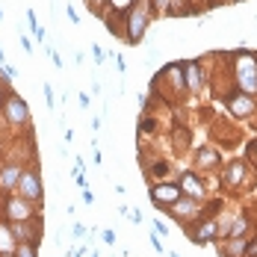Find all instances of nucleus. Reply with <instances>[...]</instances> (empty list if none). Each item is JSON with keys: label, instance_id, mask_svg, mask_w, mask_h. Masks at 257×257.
I'll return each mask as SVG.
<instances>
[{"label": "nucleus", "instance_id": "1", "mask_svg": "<svg viewBox=\"0 0 257 257\" xmlns=\"http://www.w3.org/2000/svg\"><path fill=\"white\" fill-rule=\"evenodd\" d=\"M236 89L242 95H257V59L251 53H236Z\"/></svg>", "mask_w": 257, "mask_h": 257}, {"label": "nucleus", "instance_id": "2", "mask_svg": "<svg viewBox=\"0 0 257 257\" xmlns=\"http://www.w3.org/2000/svg\"><path fill=\"white\" fill-rule=\"evenodd\" d=\"M124 18H127V33H124L127 45H139L145 30H148V9L145 6H130L124 12Z\"/></svg>", "mask_w": 257, "mask_h": 257}, {"label": "nucleus", "instance_id": "3", "mask_svg": "<svg viewBox=\"0 0 257 257\" xmlns=\"http://www.w3.org/2000/svg\"><path fill=\"white\" fill-rule=\"evenodd\" d=\"M186 236L192 242H210L219 236V225H216V219H201V222H195V228H186Z\"/></svg>", "mask_w": 257, "mask_h": 257}, {"label": "nucleus", "instance_id": "4", "mask_svg": "<svg viewBox=\"0 0 257 257\" xmlns=\"http://www.w3.org/2000/svg\"><path fill=\"white\" fill-rule=\"evenodd\" d=\"M180 195H183V192H180L178 183H157V186H151V198H154L157 207H163V204L172 207Z\"/></svg>", "mask_w": 257, "mask_h": 257}, {"label": "nucleus", "instance_id": "5", "mask_svg": "<svg viewBox=\"0 0 257 257\" xmlns=\"http://www.w3.org/2000/svg\"><path fill=\"white\" fill-rule=\"evenodd\" d=\"M18 189H21V195H24L27 201H42V180H39L36 172H21Z\"/></svg>", "mask_w": 257, "mask_h": 257}, {"label": "nucleus", "instance_id": "6", "mask_svg": "<svg viewBox=\"0 0 257 257\" xmlns=\"http://www.w3.org/2000/svg\"><path fill=\"white\" fill-rule=\"evenodd\" d=\"M3 213H6L9 222H27V219L33 216V207H30L27 198H9L6 207H3Z\"/></svg>", "mask_w": 257, "mask_h": 257}, {"label": "nucleus", "instance_id": "7", "mask_svg": "<svg viewBox=\"0 0 257 257\" xmlns=\"http://www.w3.org/2000/svg\"><path fill=\"white\" fill-rule=\"evenodd\" d=\"M3 109H6V118H9L12 124H27V121H30V109H27V101L15 98V95L6 101V106H3Z\"/></svg>", "mask_w": 257, "mask_h": 257}, {"label": "nucleus", "instance_id": "8", "mask_svg": "<svg viewBox=\"0 0 257 257\" xmlns=\"http://www.w3.org/2000/svg\"><path fill=\"white\" fill-rule=\"evenodd\" d=\"M9 228H12V233H15L18 242H21V239H24V242H39V233H42L39 231V225L30 222V219H27V222H12Z\"/></svg>", "mask_w": 257, "mask_h": 257}, {"label": "nucleus", "instance_id": "9", "mask_svg": "<svg viewBox=\"0 0 257 257\" xmlns=\"http://www.w3.org/2000/svg\"><path fill=\"white\" fill-rule=\"evenodd\" d=\"M198 210H201V201H195V198H183V195L172 204V213L180 216V219H195Z\"/></svg>", "mask_w": 257, "mask_h": 257}, {"label": "nucleus", "instance_id": "10", "mask_svg": "<svg viewBox=\"0 0 257 257\" xmlns=\"http://www.w3.org/2000/svg\"><path fill=\"white\" fill-rule=\"evenodd\" d=\"M180 68H183V86L186 89H201V68H198V62H180Z\"/></svg>", "mask_w": 257, "mask_h": 257}, {"label": "nucleus", "instance_id": "11", "mask_svg": "<svg viewBox=\"0 0 257 257\" xmlns=\"http://www.w3.org/2000/svg\"><path fill=\"white\" fill-rule=\"evenodd\" d=\"M178 186H180V192H186V195H189V198H195V201H201V198H204V186L198 183V178H195V175H189V172L180 178Z\"/></svg>", "mask_w": 257, "mask_h": 257}, {"label": "nucleus", "instance_id": "12", "mask_svg": "<svg viewBox=\"0 0 257 257\" xmlns=\"http://www.w3.org/2000/svg\"><path fill=\"white\" fill-rule=\"evenodd\" d=\"M21 166H3L0 169V189L3 192H9V189H15L18 186V178H21Z\"/></svg>", "mask_w": 257, "mask_h": 257}, {"label": "nucleus", "instance_id": "13", "mask_svg": "<svg viewBox=\"0 0 257 257\" xmlns=\"http://www.w3.org/2000/svg\"><path fill=\"white\" fill-rule=\"evenodd\" d=\"M231 109H233V115H239V118H245V115H251L254 112V101H251V95H233L231 98Z\"/></svg>", "mask_w": 257, "mask_h": 257}, {"label": "nucleus", "instance_id": "14", "mask_svg": "<svg viewBox=\"0 0 257 257\" xmlns=\"http://www.w3.org/2000/svg\"><path fill=\"white\" fill-rule=\"evenodd\" d=\"M15 245H18V239H15L12 228L9 225H0V254H12Z\"/></svg>", "mask_w": 257, "mask_h": 257}, {"label": "nucleus", "instance_id": "15", "mask_svg": "<svg viewBox=\"0 0 257 257\" xmlns=\"http://www.w3.org/2000/svg\"><path fill=\"white\" fill-rule=\"evenodd\" d=\"M39 242H18L15 245V257H39Z\"/></svg>", "mask_w": 257, "mask_h": 257}, {"label": "nucleus", "instance_id": "16", "mask_svg": "<svg viewBox=\"0 0 257 257\" xmlns=\"http://www.w3.org/2000/svg\"><path fill=\"white\" fill-rule=\"evenodd\" d=\"M169 6H172V0H151V12L154 15H166Z\"/></svg>", "mask_w": 257, "mask_h": 257}, {"label": "nucleus", "instance_id": "17", "mask_svg": "<svg viewBox=\"0 0 257 257\" xmlns=\"http://www.w3.org/2000/svg\"><path fill=\"white\" fill-rule=\"evenodd\" d=\"M245 245H248V239H233V242H231V254H236V257H245V251H248Z\"/></svg>", "mask_w": 257, "mask_h": 257}, {"label": "nucleus", "instance_id": "18", "mask_svg": "<svg viewBox=\"0 0 257 257\" xmlns=\"http://www.w3.org/2000/svg\"><path fill=\"white\" fill-rule=\"evenodd\" d=\"M198 163H201V166H210V163L216 166V163H219V154H216V151H201V157H198Z\"/></svg>", "mask_w": 257, "mask_h": 257}, {"label": "nucleus", "instance_id": "19", "mask_svg": "<svg viewBox=\"0 0 257 257\" xmlns=\"http://www.w3.org/2000/svg\"><path fill=\"white\" fill-rule=\"evenodd\" d=\"M106 3H109L112 9H118V12H127V9L133 6V3H136V0H106Z\"/></svg>", "mask_w": 257, "mask_h": 257}, {"label": "nucleus", "instance_id": "20", "mask_svg": "<svg viewBox=\"0 0 257 257\" xmlns=\"http://www.w3.org/2000/svg\"><path fill=\"white\" fill-rule=\"evenodd\" d=\"M42 92H45V101H48V109H53V106H56V98H53L51 83H45V86H42Z\"/></svg>", "mask_w": 257, "mask_h": 257}, {"label": "nucleus", "instance_id": "21", "mask_svg": "<svg viewBox=\"0 0 257 257\" xmlns=\"http://www.w3.org/2000/svg\"><path fill=\"white\" fill-rule=\"evenodd\" d=\"M228 180H231V183H239V180H242V166H231V169H228Z\"/></svg>", "mask_w": 257, "mask_h": 257}, {"label": "nucleus", "instance_id": "22", "mask_svg": "<svg viewBox=\"0 0 257 257\" xmlns=\"http://www.w3.org/2000/svg\"><path fill=\"white\" fill-rule=\"evenodd\" d=\"M89 51H92V59H95V65H101V62H103V48H101V45H92Z\"/></svg>", "mask_w": 257, "mask_h": 257}, {"label": "nucleus", "instance_id": "23", "mask_svg": "<svg viewBox=\"0 0 257 257\" xmlns=\"http://www.w3.org/2000/svg\"><path fill=\"white\" fill-rule=\"evenodd\" d=\"M154 233H157V236H169V225H163V222L157 219V222H154Z\"/></svg>", "mask_w": 257, "mask_h": 257}, {"label": "nucleus", "instance_id": "24", "mask_svg": "<svg viewBox=\"0 0 257 257\" xmlns=\"http://www.w3.org/2000/svg\"><path fill=\"white\" fill-rule=\"evenodd\" d=\"M71 233H74V239H80V236H83V233H86V228H83V225H80V222H74V225H71Z\"/></svg>", "mask_w": 257, "mask_h": 257}, {"label": "nucleus", "instance_id": "25", "mask_svg": "<svg viewBox=\"0 0 257 257\" xmlns=\"http://www.w3.org/2000/svg\"><path fill=\"white\" fill-rule=\"evenodd\" d=\"M142 127H145L148 133H151V130L157 127V121H154V118H145V121H139V130H142Z\"/></svg>", "mask_w": 257, "mask_h": 257}, {"label": "nucleus", "instance_id": "26", "mask_svg": "<svg viewBox=\"0 0 257 257\" xmlns=\"http://www.w3.org/2000/svg\"><path fill=\"white\" fill-rule=\"evenodd\" d=\"M101 239L106 242V245H112V242H115V233H112V231H103V233H101Z\"/></svg>", "mask_w": 257, "mask_h": 257}, {"label": "nucleus", "instance_id": "27", "mask_svg": "<svg viewBox=\"0 0 257 257\" xmlns=\"http://www.w3.org/2000/svg\"><path fill=\"white\" fill-rule=\"evenodd\" d=\"M83 201H86V204H95V195H92V189H89V186L83 189Z\"/></svg>", "mask_w": 257, "mask_h": 257}, {"label": "nucleus", "instance_id": "28", "mask_svg": "<svg viewBox=\"0 0 257 257\" xmlns=\"http://www.w3.org/2000/svg\"><path fill=\"white\" fill-rule=\"evenodd\" d=\"M151 245H154V251H157V254H163V251H166V248L160 245V236H157V233L151 236Z\"/></svg>", "mask_w": 257, "mask_h": 257}, {"label": "nucleus", "instance_id": "29", "mask_svg": "<svg viewBox=\"0 0 257 257\" xmlns=\"http://www.w3.org/2000/svg\"><path fill=\"white\" fill-rule=\"evenodd\" d=\"M65 12H68V21H71V24H80V15H77V12H74V9H71V6H68Z\"/></svg>", "mask_w": 257, "mask_h": 257}, {"label": "nucleus", "instance_id": "30", "mask_svg": "<svg viewBox=\"0 0 257 257\" xmlns=\"http://www.w3.org/2000/svg\"><path fill=\"white\" fill-rule=\"evenodd\" d=\"M169 172V163H157L154 166V175H166Z\"/></svg>", "mask_w": 257, "mask_h": 257}, {"label": "nucleus", "instance_id": "31", "mask_svg": "<svg viewBox=\"0 0 257 257\" xmlns=\"http://www.w3.org/2000/svg\"><path fill=\"white\" fill-rule=\"evenodd\" d=\"M33 33H36V39H39V42H45V39H48V33H45V27H36Z\"/></svg>", "mask_w": 257, "mask_h": 257}, {"label": "nucleus", "instance_id": "32", "mask_svg": "<svg viewBox=\"0 0 257 257\" xmlns=\"http://www.w3.org/2000/svg\"><path fill=\"white\" fill-rule=\"evenodd\" d=\"M21 48H24L27 53L33 51V45H30V39H27V36H24V30H21Z\"/></svg>", "mask_w": 257, "mask_h": 257}, {"label": "nucleus", "instance_id": "33", "mask_svg": "<svg viewBox=\"0 0 257 257\" xmlns=\"http://www.w3.org/2000/svg\"><path fill=\"white\" fill-rule=\"evenodd\" d=\"M112 59H115V68H118V74H124V59H121V56H112Z\"/></svg>", "mask_w": 257, "mask_h": 257}, {"label": "nucleus", "instance_id": "34", "mask_svg": "<svg viewBox=\"0 0 257 257\" xmlns=\"http://www.w3.org/2000/svg\"><path fill=\"white\" fill-rule=\"evenodd\" d=\"M130 219H133V222L139 225V222H142V213H139V210H130Z\"/></svg>", "mask_w": 257, "mask_h": 257}, {"label": "nucleus", "instance_id": "35", "mask_svg": "<svg viewBox=\"0 0 257 257\" xmlns=\"http://www.w3.org/2000/svg\"><path fill=\"white\" fill-rule=\"evenodd\" d=\"M0 65H6V51H3V45H0Z\"/></svg>", "mask_w": 257, "mask_h": 257}, {"label": "nucleus", "instance_id": "36", "mask_svg": "<svg viewBox=\"0 0 257 257\" xmlns=\"http://www.w3.org/2000/svg\"><path fill=\"white\" fill-rule=\"evenodd\" d=\"M0 103H3V83H0Z\"/></svg>", "mask_w": 257, "mask_h": 257}, {"label": "nucleus", "instance_id": "37", "mask_svg": "<svg viewBox=\"0 0 257 257\" xmlns=\"http://www.w3.org/2000/svg\"><path fill=\"white\" fill-rule=\"evenodd\" d=\"M0 257H15V254H0Z\"/></svg>", "mask_w": 257, "mask_h": 257}, {"label": "nucleus", "instance_id": "38", "mask_svg": "<svg viewBox=\"0 0 257 257\" xmlns=\"http://www.w3.org/2000/svg\"><path fill=\"white\" fill-rule=\"evenodd\" d=\"M0 18H3V6H0Z\"/></svg>", "mask_w": 257, "mask_h": 257}, {"label": "nucleus", "instance_id": "39", "mask_svg": "<svg viewBox=\"0 0 257 257\" xmlns=\"http://www.w3.org/2000/svg\"><path fill=\"white\" fill-rule=\"evenodd\" d=\"M92 257H98V251H95V254H92Z\"/></svg>", "mask_w": 257, "mask_h": 257}]
</instances>
